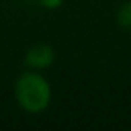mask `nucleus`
Here are the masks:
<instances>
[{
    "label": "nucleus",
    "instance_id": "obj_1",
    "mask_svg": "<svg viewBox=\"0 0 131 131\" xmlns=\"http://www.w3.org/2000/svg\"><path fill=\"white\" fill-rule=\"evenodd\" d=\"M13 95L20 110L38 115L51 103V85L40 71L27 70L17 78Z\"/></svg>",
    "mask_w": 131,
    "mask_h": 131
},
{
    "label": "nucleus",
    "instance_id": "obj_2",
    "mask_svg": "<svg viewBox=\"0 0 131 131\" xmlns=\"http://www.w3.org/2000/svg\"><path fill=\"white\" fill-rule=\"evenodd\" d=\"M23 63L27 65L28 70L42 71L50 68L55 63V50L48 43H35L27 50Z\"/></svg>",
    "mask_w": 131,
    "mask_h": 131
},
{
    "label": "nucleus",
    "instance_id": "obj_3",
    "mask_svg": "<svg viewBox=\"0 0 131 131\" xmlns=\"http://www.w3.org/2000/svg\"><path fill=\"white\" fill-rule=\"evenodd\" d=\"M116 23L123 30H131V0H126L116 10Z\"/></svg>",
    "mask_w": 131,
    "mask_h": 131
},
{
    "label": "nucleus",
    "instance_id": "obj_4",
    "mask_svg": "<svg viewBox=\"0 0 131 131\" xmlns=\"http://www.w3.org/2000/svg\"><path fill=\"white\" fill-rule=\"evenodd\" d=\"M61 3H63V0H40L38 5L47 10H55L58 7H61Z\"/></svg>",
    "mask_w": 131,
    "mask_h": 131
},
{
    "label": "nucleus",
    "instance_id": "obj_5",
    "mask_svg": "<svg viewBox=\"0 0 131 131\" xmlns=\"http://www.w3.org/2000/svg\"><path fill=\"white\" fill-rule=\"evenodd\" d=\"M32 2H37V3H38V2H40V0H32Z\"/></svg>",
    "mask_w": 131,
    "mask_h": 131
}]
</instances>
